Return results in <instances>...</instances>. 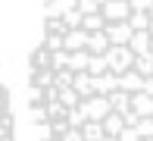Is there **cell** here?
Returning <instances> with one entry per match:
<instances>
[{
    "mask_svg": "<svg viewBox=\"0 0 153 141\" xmlns=\"http://www.w3.org/2000/svg\"><path fill=\"white\" fill-rule=\"evenodd\" d=\"M0 141H16V116H13L10 91L0 85Z\"/></svg>",
    "mask_w": 153,
    "mask_h": 141,
    "instance_id": "1",
    "label": "cell"
},
{
    "mask_svg": "<svg viewBox=\"0 0 153 141\" xmlns=\"http://www.w3.org/2000/svg\"><path fill=\"white\" fill-rule=\"evenodd\" d=\"M125 47H128L134 56L147 53V50H150V34H147V32H131V34H128V41H125Z\"/></svg>",
    "mask_w": 153,
    "mask_h": 141,
    "instance_id": "2",
    "label": "cell"
},
{
    "mask_svg": "<svg viewBox=\"0 0 153 141\" xmlns=\"http://www.w3.org/2000/svg\"><path fill=\"white\" fill-rule=\"evenodd\" d=\"M150 53H153V38H150Z\"/></svg>",
    "mask_w": 153,
    "mask_h": 141,
    "instance_id": "3",
    "label": "cell"
},
{
    "mask_svg": "<svg viewBox=\"0 0 153 141\" xmlns=\"http://www.w3.org/2000/svg\"><path fill=\"white\" fill-rule=\"evenodd\" d=\"M141 141H153V138H141Z\"/></svg>",
    "mask_w": 153,
    "mask_h": 141,
    "instance_id": "4",
    "label": "cell"
}]
</instances>
